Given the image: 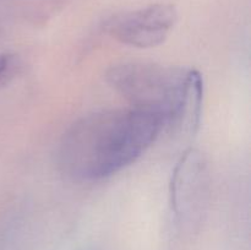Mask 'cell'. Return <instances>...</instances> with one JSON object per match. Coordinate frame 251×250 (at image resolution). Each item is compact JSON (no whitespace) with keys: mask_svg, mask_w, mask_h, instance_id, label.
Returning <instances> with one entry per match:
<instances>
[{"mask_svg":"<svg viewBox=\"0 0 251 250\" xmlns=\"http://www.w3.org/2000/svg\"><path fill=\"white\" fill-rule=\"evenodd\" d=\"M19 69V60L12 54H0V82L11 78Z\"/></svg>","mask_w":251,"mask_h":250,"instance_id":"5","label":"cell"},{"mask_svg":"<svg viewBox=\"0 0 251 250\" xmlns=\"http://www.w3.org/2000/svg\"><path fill=\"white\" fill-rule=\"evenodd\" d=\"M171 206L176 220L184 225L200 222L210 205L211 175L206 157L189 149L179 158L172 174Z\"/></svg>","mask_w":251,"mask_h":250,"instance_id":"3","label":"cell"},{"mask_svg":"<svg viewBox=\"0 0 251 250\" xmlns=\"http://www.w3.org/2000/svg\"><path fill=\"white\" fill-rule=\"evenodd\" d=\"M164 126L159 115L132 107L90 113L63 135L58 166L74 181L103 180L136 162Z\"/></svg>","mask_w":251,"mask_h":250,"instance_id":"1","label":"cell"},{"mask_svg":"<svg viewBox=\"0 0 251 250\" xmlns=\"http://www.w3.org/2000/svg\"><path fill=\"white\" fill-rule=\"evenodd\" d=\"M176 17L174 6L156 4L112 17L105 25V29L112 38L125 46L154 48L166 41Z\"/></svg>","mask_w":251,"mask_h":250,"instance_id":"4","label":"cell"},{"mask_svg":"<svg viewBox=\"0 0 251 250\" xmlns=\"http://www.w3.org/2000/svg\"><path fill=\"white\" fill-rule=\"evenodd\" d=\"M105 80L132 108L159 115L166 125L186 135L198 130L203 80L195 69L124 61L110 66Z\"/></svg>","mask_w":251,"mask_h":250,"instance_id":"2","label":"cell"}]
</instances>
